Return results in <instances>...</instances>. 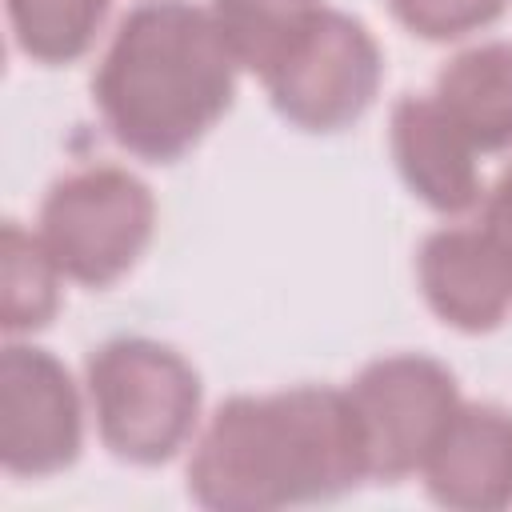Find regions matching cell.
Segmentation results:
<instances>
[{
  "label": "cell",
  "instance_id": "277c9868",
  "mask_svg": "<svg viewBox=\"0 0 512 512\" xmlns=\"http://www.w3.org/2000/svg\"><path fill=\"white\" fill-rule=\"evenodd\" d=\"M152 228V188L120 164H88L48 188L36 236L64 280L108 288L144 256Z\"/></svg>",
  "mask_w": 512,
  "mask_h": 512
},
{
  "label": "cell",
  "instance_id": "6da1fadb",
  "mask_svg": "<svg viewBox=\"0 0 512 512\" xmlns=\"http://www.w3.org/2000/svg\"><path fill=\"white\" fill-rule=\"evenodd\" d=\"M364 480L368 456L348 388L324 384L224 400L188 460V492L212 512L332 500Z\"/></svg>",
  "mask_w": 512,
  "mask_h": 512
},
{
  "label": "cell",
  "instance_id": "5b68a950",
  "mask_svg": "<svg viewBox=\"0 0 512 512\" xmlns=\"http://www.w3.org/2000/svg\"><path fill=\"white\" fill-rule=\"evenodd\" d=\"M348 400L364 436L368 480H404L420 472L428 448L460 408L448 364L424 352H392L360 368Z\"/></svg>",
  "mask_w": 512,
  "mask_h": 512
},
{
  "label": "cell",
  "instance_id": "2e32d148",
  "mask_svg": "<svg viewBox=\"0 0 512 512\" xmlns=\"http://www.w3.org/2000/svg\"><path fill=\"white\" fill-rule=\"evenodd\" d=\"M480 228L512 256V164L500 172V180L484 192V208H480Z\"/></svg>",
  "mask_w": 512,
  "mask_h": 512
},
{
  "label": "cell",
  "instance_id": "5bb4252c",
  "mask_svg": "<svg viewBox=\"0 0 512 512\" xmlns=\"http://www.w3.org/2000/svg\"><path fill=\"white\" fill-rule=\"evenodd\" d=\"M4 8L16 48L36 64L80 60L108 16V0H4Z\"/></svg>",
  "mask_w": 512,
  "mask_h": 512
},
{
  "label": "cell",
  "instance_id": "30bf717a",
  "mask_svg": "<svg viewBox=\"0 0 512 512\" xmlns=\"http://www.w3.org/2000/svg\"><path fill=\"white\" fill-rule=\"evenodd\" d=\"M388 144L400 180L440 216H460L480 204L476 148L448 120L436 96H400L388 120Z\"/></svg>",
  "mask_w": 512,
  "mask_h": 512
},
{
  "label": "cell",
  "instance_id": "9a60e30c",
  "mask_svg": "<svg viewBox=\"0 0 512 512\" xmlns=\"http://www.w3.org/2000/svg\"><path fill=\"white\" fill-rule=\"evenodd\" d=\"M512 0H388L392 16L420 40H460L496 24Z\"/></svg>",
  "mask_w": 512,
  "mask_h": 512
},
{
  "label": "cell",
  "instance_id": "4fadbf2b",
  "mask_svg": "<svg viewBox=\"0 0 512 512\" xmlns=\"http://www.w3.org/2000/svg\"><path fill=\"white\" fill-rule=\"evenodd\" d=\"M60 308V268L36 232L16 220L0 232V324L8 336L44 328Z\"/></svg>",
  "mask_w": 512,
  "mask_h": 512
},
{
  "label": "cell",
  "instance_id": "8992f818",
  "mask_svg": "<svg viewBox=\"0 0 512 512\" xmlns=\"http://www.w3.org/2000/svg\"><path fill=\"white\" fill-rule=\"evenodd\" d=\"M384 56L376 36L348 12L324 8L300 44L264 76L272 108L304 132L352 128L376 100Z\"/></svg>",
  "mask_w": 512,
  "mask_h": 512
},
{
  "label": "cell",
  "instance_id": "7a4b0ae2",
  "mask_svg": "<svg viewBox=\"0 0 512 512\" xmlns=\"http://www.w3.org/2000/svg\"><path fill=\"white\" fill-rule=\"evenodd\" d=\"M236 72L208 8L148 0L116 24L92 76V100L124 152L172 164L228 112Z\"/></svg>",
  "mask_w": 512,
  "mask_h": 512
},
{
  "label": "cell",
  "instance_id": "9c48e42d",
  "mask_svg": "<svg viewBox=\"0 0 512 512\" xmlns=\"http://www.w3.org/2000/svg\"><path fill=\"white\" fill-rule=\"evenodd\" d=\"M436 504L456 512H496L512 504V412L464 404L452 412L420 464Z\"/></svg>",
  "mask_w": 512,
  "mask_h": 512
},
{
  "label": "cell",
  "instance_id": "ba28073f",
  "mask_svg": "<svg viewBox=\"0 0 512 512\" xmlns=\"http://www.w3.org/2000/svg\"><path fill=\"white\" fill-rule=\"evenodd\" d=\"M416 280L440 324L468 336L500 328L512 308V256L480 224L428 232L416 256Z\"/></svg>",
  "mask_w": 512,
  "mask_h": 512
},
{
  "label": "cell",
  "instance_id": "7c38bea8",
  "mask_svg": "<svg viewBox=\"0 0 512 512\" xmlns=\"http://www.w3.org/2000/svg\"><path fill=\"white\" fill-rule=\"evenodd\" d=\"M324 0H212L208 12L232 60L260 80L300 44L324 12Z\"/></svg>",
  "mask_w": 512,
  "mask_h": 512
},
{
  "label": "cell",
  "instance_id": "52a82bcc",
  "mask_svg": "<svg viewBox=\"0 0 512 512\" xmlns=\"http://www.w3.org/2000/svg\"><path fill=\"white\" fill-rule=\"evenodd\" d=\"M84 404L68 368L32 344L0 352V464L8 476L40 480L76 464Z\"/></svg>",
  "mask_w": 512,
  "mask_h": 512
},
{
  "label": "cell",
  "instance_id": "3957f363",
  "mask_svg": "<svg viewBox=\"0 0 512 512\" xmlns=\"http://www.w3.org/2000/svg\"><path fill=\"white\" fill-rule=\"evenodd\" d=\"M88 400L104 448L124 464L172 460L200 420L196 368L160 340L116 336L88 356Z\"/></svg>",
  "mask_w": 512,
  "mask_h": 512
},
{
  "label": "cell",
  "instance_id": "8fae6325",
  "mask_svg": "<svg viewBox=\"0 0 512 512\" xmlns=\"http://www.w3.org/2000/svg\"><path fill=\"white\" fill-rule=\"evenodd\" d=\"M436 104L476 152L512 148V40L456 52L436 76Z\"/></svg>",
  "mask_w": 512,
  "mask_h": 512
}]
</instances>
